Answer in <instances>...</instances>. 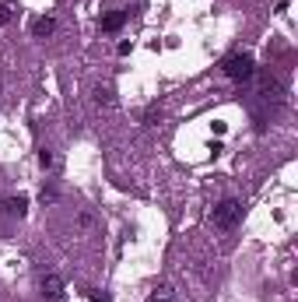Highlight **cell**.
Segmentation results:
<instances>
[{"label": "cell", "instance_id": "obj_1", "mask_svg": "<svg viewBox=\"0 0 298 302\" xmlns=\"http://www.w3.org/2000/svg\"><path fill=\"white\" fill-rule=\"evenodd\" d=\"M221 70H225V78L238 81V84H249V81L256 78V63H253L249 53H242V49L228 53V57L221 60Z\"/></svg>", "mask_w": 298, "mask_h": 302}, {"label": "cell", "instance_id": "obj_9", "mask_svg": "<svg viewBox=\"0 0 298 302\" xmlns=\"http://www.w3.org/2000/svg\"><path fill=\"white\" fill-rule=\"evenodd\" d=\"M95 102H99V105H109V102H113V88H109V84H99V88H95Z\"/></svg>", "mask_w": 298, "mask_h": 302}, {"label": "cell", "instance_id": "obj_12", "mask_svg": "<svg viewBox=\"0 0 298 302\" xmlns=\"http://www.w3.org/2000/svg\"><path fill=\"white\" fill-rule=\"evenodd\" d=\"M88 295H91V302H113V299H109V292H99V288H91Z\"/></svg>", "mask_w": 298, "mask_h": 302}, {"label": "cell", "instance_id": "obj_11", "mask_svg": "<svg viewBox=\"0 0 298 302\" xmlns=\"http://www.w3.org/2000/svg\"><path fill=\"white\" fill-rule=\"evenodd\" d=\"M39 201H42V204H53V201H57V190H53V186H42Z\"/></svg>", "mask_w": 298, "mask_h": 302}, {"label": "cell", "instance_id": "obj_6", "mask_svg": "<svg viewBox=\"0 0 298 302\" xmlns=\"http://www.w3.org/2000/svg\"><path fill=\"white\" fill-rule=\"evenodd\" d=\"M53 32H57V18H53V14H46V18H35V25H32V35L46 39V35H53Z\"/></svg>", "mask_w": 298, "mask_h": 302}, {"label": "cell", "instance_id": "obj_4", "mask_svg": "<svg viewBox=\"0 0 298 302\" xmlns=\"http://www.w3.org/2000/svg\"><path fill=\"white\" fill-rule=\"evenodd\" d=\"M39 288H42L46 299H63V278H60V274H42Z\"/></svg>", "mask_w": 298, "mask_h": 302}, {"label": "cell", "instance_id": "obj_7", "mask_svg": "<svg viewBox=\"0 0 298 302\" xmlns=\"http://www.w3.org/2000/svg\"><path fill=\"white\" fill-rule=\"evenodd\" d=\"M172 295H176L172 285H158V288L151 292V302H172Z\"/></svg>", "mask_w": 298, "mask_h": 302}, {"label": "cell", "instance_id": "obj_10", "mask_svg": "<svg viewBox=\"0 0 298 302\" xmlns=\"http://www.w3.org/2000/svg\"><path fill=\"white\" fill-rule=\"evenodd\" d=\"M11 18H14V4H0V28H4Z\"/></svg>", "mask_w": 298, "mask_h": 302}, {"label": "cell", "instance_id": "obj_3", "mask_svg": "<svg viewBox=\"0 0 298 302\" xmlns=\"http://www.w3.org/2000/svg\"><path fill=\"white\" fill-rule=\"evenodd\" d=\"M126 18H130V11H126V7H116V11H109V14L99 18V28L102 32H119V28L126 25Z\"/></svg>", "mask_w": 298, "mask_h": 302}, {"label": "cell", "instance_id": "obj_13", "mask_svg": "<svg viewBox=\"0 0 298 302\" xmlns=\"http://www.w3.org/2000/svg\"><path fill=\"white\" fill-rule=\"evenodd\" d=\"M130 49H134V42H130V39H123V42H119V57H126Z\"/></svg>", "mask_w": 298, "mask_h": 302}, {"label": "cell", "instance_id": "obj_2", "mask_svg": "<svg viewBox=\"0 0 298 302\" xmlns=\"http://www.w3.org/2000/svg\"><path fill=\"white\" fill-rule=\"evenodd\" d=\"M211 225L214 228H235L238 222H242V201H235V197H225L221 204H214L211 207Z\"/></svg>", "mask_w": 298, "mask_h": 302}, {"label": "cell", "instance_id": "obj_5", "mask_svg": "<svg viewBox=\"0 0 298 302\" xmlns=\"http://www.w3.org/2000/svg\"><path fill=\"white\" fill-rule=\"evenodd\" d=\"M4 215L25 218V215H28V197H25V193H18V197H4Z\"/></svg>", "mask_w": 298, "mask_h": 302}, {"label": "cell", "instance_id": "obj_14", "mask_svg": "<svg viewBox=\"0 0 298 302\" xmlns=\"http://www.w3.org/2000/svg\"><path fill=\"white\" fill-rule=\"evenodd\" d=\"M0 92H4V88H0Z\"/></svg>", "mask_w": 298, "mask_h": 302}, {"label": "cell", "instance_id": "obj_8", "mask_svg": "<svg viewBox=\"0 0 298 302\" xmlns=\"http://www.w3.org/2000/svg\"><path fill=\"white\" fill-rule=\"evenodd\" d=\"M39 165H42V169H46V172H49V169L57 165V155H53L49 148H39Z\"/></svg>", "mask_w": 298, "mask_h": 302}]
</instances>
